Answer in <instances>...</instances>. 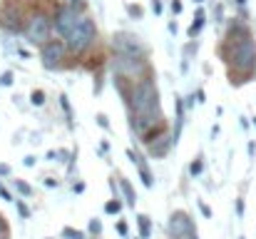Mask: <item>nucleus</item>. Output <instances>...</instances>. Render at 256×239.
<instances>
[{
    "label": "nucleus",
    "mask_w": 256,
    "mask_h": 239,
    "mask_svg": "<svg viewBox=\"0 0 256 239\" xmlns=\"http://www.w3.org/2000/svg\"><path fill=\"white\" fill-rule=\"evenodd\" d=\"M32 97H35V100H32V102H38V105H40V102H42V92H40V90H38V92H35V95H32Z\"/></svg>",
    "instance_id": "39448f33"
},
{
    "label": "nucleus",
    "mask_w": 256,
    "mask_h": 239,
    "mask_svg": "<svg viewBox=\"0 0 256 239\" xmlns=\"http://www.w3.org/2000/svg\"><path fill=\"white\" fill-rule=\"evenodd\" d=\"M219 55L226 65L232 85H244L256 78V40L249 25L234 20L222 38Z\"/></svg>",
    "instance_id": "f257e3e1"
},
{
    "label": "nucleus",
    "mask_w": 256,
    "mask_h": 239,
    "mask_svg": "<svg viewBox=\"0 0 256 239\" xmlns=\"http://www.w3.org/2000/svg\"><path fill=\"white\" fill-rule=\"evenodd\" d=\"M117 232H120V234H127V224H124V222H117Z\"/></svg>",
    "instance_id": "20e7f679"
},
{
    "label": "nucleus",
    "mask_w": 256,
    "mask_h": 239,
    "mask_svg": "<svg viewBox=\"0 0 256 239\" xmlns=\"http://www.w3.org/2000/svg\"><path fill=\"white\" fill-rule=\"evenodd\" d=\"M117 209H120V202H110L107 204V212H117Z\"/></svg>",
    "instance_id": "7ed1b4c3"
},
{
    "label": "nucleus",
    "mask_w": 256,
    "mask_h": 239,
    "mask_svg": "<svg viewBox=\"0 0 256 239\" xmlns=\"http://www.w3.org/2000/svg\"><path fill=\"white\" fill-rule=\"evenodd\" d=\"M140 232L147 237L150 234V217H140Z\"/></svg>",
    "instance_id": "f03ea898"
}]
</instances>
